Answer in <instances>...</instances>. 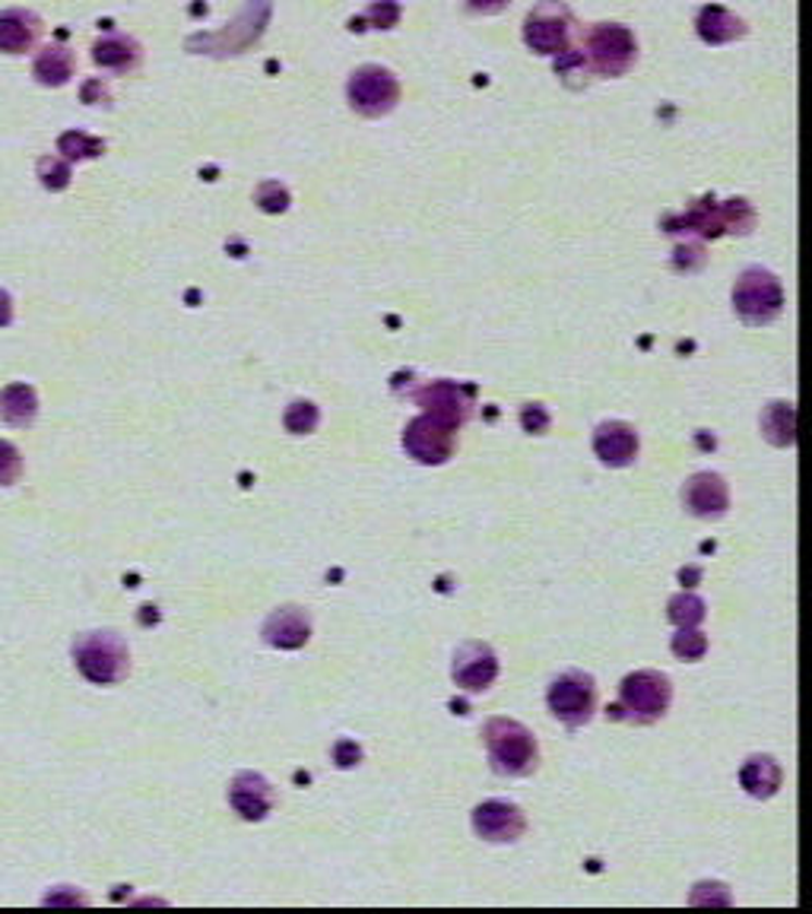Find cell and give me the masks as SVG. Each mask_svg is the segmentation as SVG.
Instances as JSON below:
<instances>
[{
  "mask_svg": "<svg viewBox=\"0 0 812 914\" xmlns=\"http://www.w3.org/2000/svg\"><path fill=\"white\" fill-rule=\"evenodd\" d=\"M229 804L235 806V813L242 819L260 822L276 804V794H273V788H270V781L263 775L242 771V775H235V781L229 788Z\"/></svg>",
  "mask_w": 812,
  "mask_h": 914,
  "instance_id": "cell-16",
  "label": "cell"
},
{
  "mask_svg": "<svg viewBox=\"0 0 812 914\" xmlns=\"http://www.w3.org/2000/svg\"><path fill=\"white\" fill-rule=\"evenodd\" d=\"M13 318V305H10V295L0 290V328H7Z\"/></svg>",
  "mask_w": 812,
  "mask_h": 914,
  "instance_id": "cell-33",
  "label": "cell"
},
{
  "mask_svg": "<svg viewBox=\"0 0 812 914\" xmlns=\"http://www.w3.org/2000/svg\"><path fill=\"white\" fill-rule=\"evenodd\" d=\"M20 471H23L20 451L10 441H0V486H10L20 476Z\"/></svg>",
  "mask_w": 812,
  "mask_h": 914,
  "instance_id": "cell-29",
  "label": "cell"
},
{
  "mask_svg": "<svg viewBox=\"0 0 812 914\" xmlns=\"http://www.w3.org/2000/svg\"><path fill=\"white\" fill-rule=\"evenodd\" d=\"M550 413H546V406H540V403H527L524 410H520V426H524V432H530V436H546L550 432Z\"/></svg>",
  "mask_w": 812,
  "mask_h": 914,
  "instance_id": "cell-28",
  "label": "cell"
},
{
  "mask_svg": "<svg viewBox=\"0 0 812 914\" xmlns=\"http://www.w3.org/2000/svg\"><path fill=\"white\" fill-rule=\"evenodd\" d=\"M588 61L596 74L623 76L635 64L638 45L635 36L619 23H600L588 33Z\"/></svg>",
  "mask_w": 812,
  "mask_h": 914,
  "instance_id": "cell-6",
  "label": "cell"
},
{
  "mask_svg": "<svg viewBox=\"0 0 812 914\" xmlns=\"http://www.w3.org/2000/svg\"><path fill=\"white\" fill-rule=\"evenodd\" d=\"M473 10H480V13H499L508 0H467Z\"/></svg>",
  "mask_w": 812,
  "mask_h": 914,
  "instance_id": "cell-32",
  "label": "cell"
},
{
  "mask_svg": "<svg viewBox=\"0 0 812 914\" xmlns=\"http://www.w3.org/2000/svg\"><path fill=\"white\" fill-rule=\"evenodd\" d=\"M318 423H321V413H318V406L311 401L290 403L286 413H283V426L293 436H311L318 429Z\"/></svg>",
  "mask_w": 812,
  "mask_h": 914,
  "instance_id": "cell-24",
  "label": "cell"
},
{
  "mask_svg": "<svg viewBox=\"0 0 812 914\" xmlns=\"http://www.w3.org/2000/svg\"><path fill=\"white\" fill-rule=\"evenodd\" d=\"M734 308H737L739 318L752 328L772 325L784 308V290H780L775 273H768L762 267L742 270L737 287H734Z\"/></svg>",
  "mask_w": 812,
  "mask_h": 914,
  "instance_id": "cell-4",
  "label": "cell"
},
{
  "mask_svg": "<svg viewBox=\"0 0 812 914\" xmlns=\"http://www.w3.org/2000/svg\"><path fill=\"white\" fill-rule=\"evenodd\" d=\"M482 743L489 753V763L505 778H527L540 766V746L537 736L527 731L520 721L512 718H492L482 728Z\"/></svg>",
  "mask_w": 812,
  "mask_h": 914,
  "instance_id": "cell-1",
  "label": "cell"
},
{
  "mask_svg": "<svg viewBox=\"0 0 812 914\" xmlns=\"http://www.w3.org/2000/svg\"><path fill=\"white\" fill-rule=\"evenodd\" d=\"M673 702V683L666 673L657 670H638L628 673L619 686V711L631 724H654L669 711Z\"/></svg>",
  "mask_w": 812,
  "mask_h": 914,
  "instance_id": "cell-3",
  "label": "cell"
},
{
  "mask_svg": "<svg viewBox=\"0 0 812 914\" xmlns=\"http://www.w3.org/2000/svg\"><path fill=\"white\" fill-rule=\"evenodd\" d=\"M397 99H401V83H397V76L391 74V71H384V68H374V64L359 68L353 74V80H349V102H353V109L359 111V114H366V118L387 114L397 106Z\"/></svg>",
  "mask_w": 812,
  "mask_h": 914,
  "instance_id": "cell-9",
  "label": "cell"
},
{
  "mask_svg": "<svg viewBox=\"0 0 812 914\" xmlns=\"http://www.w3.org/2000/svg\"><path fill=\"white\" fill-rule=\"evenodd\" d=\"M416 403L429 413V416H439L444 419L447 426L460 429L467 419H470V398L460 385L454 381H432L426 385L419 394H416Z\"/></svg>",
  "mask_w": 812,
  "mask_h": 914,
  "instance_id": "cell-14",
  "label": "cell"
},
{
  "mask_svg": "<svg viewBox=\"0 0 812 914\" xmlns=\"http://www.w3.org/2000/svg\"><path fill=\"white\" fill-rule=\"evenodd\" d=\"M473 832L492 844H512L527 832L520 806L508 801H485L473 809Z\"/></svg>",
  "mask_w": 812,
  "mask_h": 914,
  "instance_id": "cell-11",
  "label": "cell"
},
{
  "mask_svg": "<svg viewBox=\"0 0 812 914\" xmlns=\"http://www.w3.org/2000/svg\"><path fill=\"white\" fill-rule=\"evenodd\" d=\"M33 74L45 86H64L74 74V54L67 48H45L36 58Z\"/></svg>",
  "mask_w": 812,
  "mask_h": 914,
  "instance_id": "cell-22",
  "label": "cell"
},
{
  "mask_svg": "<svg viewBox=\"0 0 812 914\" xmlns=\"http://www.w3.org/2000/svg\"><path fill=\"white\" fill-rule=\"evenodd\" d=\"M74 658L79 673L96 686L118 683L131 670L127 642L118 632H86V635H79L74 645Z\"/></svg>",
  "mask_w": 812,
  "mask_h": 914,
  "instance_id": "cell-2",
  "label": "cell"
},
{
  "mask_svg": "<svg viewBox=\"0 0 812 914\" xmlns=\"http://www.w3.org/2000/svg\"><path fill=\"white\" fill-rule=\"evenodd\" d=\"M36 391L29 385H10L0 391V416L13 426H26L36 419Z\"/></svg>",
  "mask_w": 812,
  "mask_h": 914,
  "instance_id": "cell-21",
  "label": "cell"
},
{
  "mask_svg": "<svg viewBox=\"0 0 812 914\" xmlns=\"http://www.w3.org/2000/svg\"><path fill=\"white\" fill-rule=\"evenodd\" d=\"M333 759H336V766L340 768H353V766H359L362 750H359L353 740H340V743L333 746Z\"/></svg>",
  "mask_w": 812,
  "mask_h": 914,
  "instance_id": "cell-31",
  "label": "cell"
},
{
  "mask_svg": "<svg viewBox=\"0 0 812 914\" xmlns=\"http://www.w3.org/2000/svg\"><path fill=\"white\" fill-rule=\"evenodd\" d=\"M93 58H96L99 68H109V71H118V74L121 71H134L140 64V45L124 36H109L102 38V41H96Z\"/></svg>",
  "mask_w": 812,
  "mask_h": 914,
  "instance_id": "cell-19",
  "label": "cell"
},
{
  "mask_svg": "<svg viewBox=\"0 0 812 914\" xmlns=\"http://www.w3.org/2000/svg\"><path fill=\"white\" fill-rule=\"evenodd\" d=\"M454 444H457V429L447 426L439 416L422 413L413 423H406L404 451L419 464L439 467L454 454Z\"/></svg>",
  "mask_w": 812,
  "mask_h": 914,
  "instance_id": "cell-7",
  "label": "cell"
},
{
  "mask_svg": "<svg viewBox=\"0 0 812 914\" xmlns=\"http://www.w3.org/2000/svg\"><path fill=\"white\" fill-rule=\"evenodd\" d=\"M451 677L467 693H485L499 677V658L485 642H467L454 651Z\"/></svg>",
  "mask_w": 812,
  "mask_h": 914,
  "instance_id": "cell-10",
  "label": "cell"
},
{
  "mask_svg": "<svg viewBox=\"0 0 812 914\" xmlns=\"http://www.w3.org/2000/svg\"><path fill=\"white\" fill-rule=\"evenodd\" d=\"M568 36H571V13L558 0H543L527 13L524 23V41L537 54H562L568 51Z\"/></svg>",
  "mask_w": 812,
  "mask_h": 914,
  "instance_id": "cell-8",
  "label": "cell"
},
{
  "mask_svg": "<svg viewBox=\"0 0 812 914\" xmlns=\"http://www.w3.org/2000/svg\"><path fill=\"white\" fill-rule=\"evenodd\" d=\"M669 620L679 629H692L704 620V600L696 594H676L669 600Z\"/></svg>",
  "mask_w": 812,
  "mask_h": 914,
  "instance_id": "cell-25",
  "label": "cell"
},
{
  "mask_svg": "<svg viewBox=\"0 0 812 914\" xmlns=\"http://www.w3.org/2000/svg\"><path fill=\"white\" fill-rule=\"evenodd\" d=\"M308 638H311V617H308V610H302L296 604L273 610L263 622V642L270 648L296 651L302 645H308Z\"/></svg>",
  "mask_w": 812,
  "mask_h": 914,
  "instance_id": "cell-15",
  "label": "cell"
},
{
  "mask_svg": "<svg viewBox=\"0 0 812 914\" xmlns=\"http://www.w3.org/2000/svg\"><path fill=\"white\" fill-rule=\"evenodd\" d=\"M546 702L555 721H562L571 731L585 728L596 711V683L585 670H565L553 680Z\"/></svg>",
  "mask_w": 812,
  "mask_h": 914,
  "instance_id": "cell-5",
  "label": "cell"
},
{
  "mask_svg": "<svg viewBox=\"0 0 812 914\" xmlns=\"http://www.w3.org/2000/svg\"><path fill=\"white\" fill-rule=\"evenodd\" d=\"M708 651V638L696 629H679V635H673V655L682 660H699Z\"/></svg>",
  "mask_w": 812,
  "mask_h": 914,
  "instance_id": "cell-27",
  "label": "cell"
},
{
  "mask_svg": "<svg viewBox=\"0 0 812 914\" xmlns=\"http://www.w3.org/2000/svg\"><path fill=\"white\" fill-rule=\"evenodd\" d=\"M682 505H686V512L702 517V521L724 517L730 509V489H727L724 476L711 474V471L689 476L686 486H682Z\"/></svg>",
  "mask_w": 812,
  "mask_h": 914,
  "instance_id": "cell-12",
  "label": "cell"
},
{
  "mask_svg": "<svg viewBox=\"0 0 812 914\" xmlns=\"http://www.w3.org/2000/svg\"><path fill=\"white\" fill-rule=\"evenodd\" d=\"M762 436L772 444H777V448L793 444V403L775 401L765 406V413H762Z\"/></svg>",
  "mask_w": 812,
  "mask_h": 914,
  "instance_id": "cell-23",
  "label": "cell"
},
{
  "mask_svg": "<svg viewBox=\"0 0 812 914\" xmlns=\"http://www.w3.org/2000/svg\"><path fill=\"white\" fill-rule=\"evenodd\" d=\"M780 778H784V771H780V766L772 756H749L742 771H739V781H742L746 794H752L759 801L775 797L777 788H780Z\"/></svg>",
  "mask_w": 812,
  "mask_h": 914,
  "instance_id": "cell-18",
  "label": "cell"
},
{
  "mask_svg": "<svg viewBox=\"0 0 812 914\" xmlns=\"http://www.w3.org/2000/svg\"><path fill=\"white\" fill-rule=\"evenodd\" d=\"M41 23L29 10H3L0 13V51L7 54H26L36 45Z\"/></svg>",
  "mask_w": 812,
  "mask_h": 914,
  "instance_id": "cell-17",
  "label": "cell"
},
{
  "mask_svg": "<svg viewBox=\"0 0 812 914\" xmlns=\"http://www.w3.org/2000/svg\"><path fill=\"white\" fill-rule=\"evenodd\" d=\"M746 33L742 20H737L734 13H727L724 7H704L702 16H699V36L711 45H724V41H734Z\"/></svg>",
  "mask_w": 812,
  "mask_h": 914,
  "instance_id": "cell-20",
  "label": "cell"
},
{
  "mask_svg": "<svg viewBox=\"0 0 812 914\" xmlns=\"http://www.w3.org/2000/svg\"><path fill=\"white\" fill-rule=\"evenodd\" d=\"M38 172H41L45 187H54V191L67 187V179H71V169H67L64 162H58V159H41Z\"/></svg>",
  "mask_w": 812,
  "mask_h": 914,
  "instance_id": "cell-30",
  "label": "cell"
},
{
  "mask_svg": "<svg viewBox=\"0 0 812 914\" xmlns=\"http://www.w3.org/2000/svg\"><path fill=\"white\" fill-rule=\"evenodd\" d=\"M58 149L67 156V159H89V156H99L102 153V141L96 137H86L79 131H71L58 141Z\"/></svg>",
  "mask_w": 812,
  "mask_h": 914,
  "instance_id": "cell-26",
  "label": "cell"
},
{
  "mask_svg": "<svg viewBox=\"0 0 812 914\" xmlns=\"http://www.w3.org/2000/svg\"><path fill=\"white\" fill-rule=\"evenodd\" d=\"M638 448H641L638 429L623 423V419L600 423L596 432H593V451H596V458L606 467H628V464H635Z\"/></svg>",
  "mask_w": 812,
  "mask_h": 914,
  "instance_id": "cell-13",
  "label": "cell"
}]
</instances>
